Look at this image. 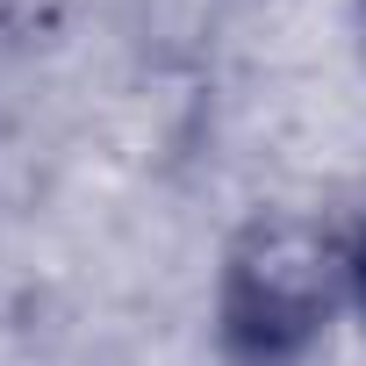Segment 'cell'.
<instances>
[{
	"label": "cell",
	"mask_w": 366,
	"mask_h": 366,
	"mask_svg": "<svg viewBox=\"0 0 366 366\" xmlns=\"http://www.w3.org/2000/svg\"><path fill=\"white\" fill-rule=\"evenodd\" d=\"M337 309H352V230L309 216H259L230 244L216 280V323L244 366L302 359Z\"/></svg>",
	"instance_id": "1"
},
{
	"label": "cell",
	"mask_w": 366,
	"mask_h": 366,
	"mask_svg": "<svg viewBox=\"0 0 366 366\" xmlns=\"http://www.w3.org/2000/svg\"><path fill=\"white\" fill-rule=\"evenodd\" d=\"M352 316L366 323V223L352 230Z\"/></svg>",
	"instance_id": "2"
}]
</instances>
